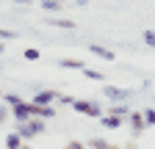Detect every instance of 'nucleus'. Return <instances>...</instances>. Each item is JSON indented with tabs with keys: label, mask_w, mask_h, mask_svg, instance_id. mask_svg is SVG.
Listing matches in <instances>:
<instances>
[{
	"label": "nucleus",
	"mask_w": 155,
	"mask_h": 149,
	"mask_svg": "<svg viewBox=\"0 0 155 149\" xmlns=\"http://www.w3.org/2000/svg\"><path fill=\"white\" fill-rule=\"evenodd\" d=\"M58 3H67V0H58Z\"/></svg>",
	"instance_id": "obj_27"
},
{
	"label": "nucleus",
	"mask_w": 155,
	"mask_h": 149,
	"mask_svg": "<svg viewBox=\"0 0 155 149\" xmlns=\"http://www.w3.org/2000/svg\"><path fill=\"white\" fill-rule=\"evenodd\" d=\"M83 74H86L89 80H105V74H103V72H97V69H89V66L83 69Z\"/></svg>",
	"instance_id": "obj_16"
},
{
	"label": "nucleus",
	"mask_w": 155,
	"mask_h": 149,
	"mask_svg": "<svg viewBox=\"0 0 155 149\" xmlns=\"http://www.w3.org/2000/svg\"><path fill=\"white\" fill-rule=\"evenodd\" d=\"M22 149H33V146H22Z\"/></svg>",
	"instance_id": "obj_26"
},
{
	"label": "nucleus",
	"mask_w": 155,
	"mask_h": 149,
	"mask_svg": "<svg viewBox=\"0 0 155 149\" xmlns=\"http://www.w3.org/2000/svg\"><path fill=\"white\" fill-rule=\"evenodd\" d=\"M31 102H33V105H53V102H58V91H53V88L36 91V97H33Z\"/></svg>",
	"instance_id": "obj_5"
},
{
	"label": "nucleus",
	"mask_w": 155,
	"mask_h": 149,
	"mask_svg": "<svg viewBox=\"0 0 155 149\" xmlns=\"http://www.w3.org/2000/svg\"><path fill=\"white\" fill-rule=\"evenodd\" d=\"M58 66H61V69H78V72H83L89 64L81 61V58H61V61H58Z\"/></svg>",
	"instance_id": "obj_7"
},
{
	"label": "nucleus",
	"mask_w": 155,
	"mask_h": 149,
	"mask_svg": "<svg viewBox=\"0 0 155 149\" xmlns=\"http://www.w3.org/2000/svg\"><path fill=\"white\" fill-rule=\"evenodd\" d=\"M127 124H130V130H133V138H139L144 130H147L144 110H130V113H127Z\"/></svg>",
	"instance_id": "obj_3"
},
{
	"label": "nucleus",
	"mask_w": 155,
	"mask_h": 149,
	"mask_svg": "<svg viewBox=\"0 0 155 149\" xmlns=\"http://www.w3.org/2000/svg\"><path fill=\"white\" fill-rule=\"evenodd\" d=\"M47 25H53V28H64V30H75V22H72V20H58V17H50Z\"/></svg>",
	"instance_id": "obj_10"
},
{
	"label": "nucleus",
	"mask_w": 155,
	"mask_h": 149,
	"mask_svg": "<svg viewBox=\"0 0 155 149\" xmlns=\"http://www.w3.org/2000/svg\"><path fill=\"white\" fill-rule=\"evenodd\" d=\"M89 52L91 55H97V58H103V61H114L116 55H114V50H108V47H103V44H89Z\"/></svg>",
	"instance_id": "obj_6"
},
{
	"label": "nucleus",
	"mask_w": 155,
	"mask_h": 149,
	"mask_svg": "<svg viewBox=\"0 0 155 149\" xmlns=\"http://www.w3.org/2000/svg\"><path fill=\"white\" fill-rule=\"evenodd\" d=\"M22 58H25V61H39V58H42V52H39L36 47H28V50L22 52Z\"/></svg>",
	"instance_id": "obj_14"
},
{
	"label": "nucleus",
	"mask_w": 155,
	"mask_h": 149,
	"mask_svg": "<svg viewBox=\"0 0 155 149\" xmlns=\"http://www.w3.org/2000/svg\"><path fill=\"white\" fill-rule=\"evenodd\" d=\"M111 113H114V116H122V119H125V116L130 113V108H127L125 102H116V105L111 108Z\"/></svg>",
	"instance_id": "obj_11"
},
{
	"label": "nucleus",
	"mask_w": 155,
	"mask_h": 149,
	"mask_svg": "<svg viewBox=\"0 0 155 149\" xmlns=\"http://www.w3.org/2000/svg\"><path fill=\"white\" fill-rule=\"evenodd\" d=\"M72 102H75L72 94H58V105H72Z\"/></svg>",
	"instance_id": "obj_20"
},
{
	"label": "nucleus",
	"mask_w": 155,
	"mask_h": 149,
	"mask_svg": "<svg viewBox=\"0 0 155 149\" xmlns=\"http://www.w3.org/2000/svg\"><path fill=\"white\" fill-rule=\"evenodd\" d=\"M141 39H144V44H147V47H152V50H155V30H144V33H141Z\"/></svg>",
	"instance_id": "obj_17"
},
{
	"label": "nucleus",
	"mask_w": 155,
	"mask_h": 149,
	"mask_svg": "<svg viewBox=\"0 0 155 149\" xmlns=\"http://www.w3.org/2000/svg\"><path fill=\"white\" fill-rule=\"evenodd\" d=\"M22 146H25V141H22V135H19L17 130L6 135V149H22Z\"/></svg>",
	"instance_id": "obj_9"
},
{
	"label": "nucleus",
	"mask_w": 155,
	"mask_h": 149,
	"mask_svg": "<svg viewBox=\"0 0 155 149\" xmlns=\"http://www.w3.org/2000/svg\"><path fill=\"white\" fill-rule=\"evenodd\" d=\"M3 102H6L8 108H14V105L22 102V97H19V94H3Z\"/></svg>",
	"instance_id": "obj_15"
},
{
	"label": "nucleus",
	"mask_w": 155,
	"mask_h": 149,
	"mask_svg": "<svg viewBox=\"0 0 155 149\" xmlns=\"http://www.w3.org/2000/svg\"><path fill=\"white\" fill-rule=\"evenodd\" d=\"M0 55H3V42H0Z\"/></svg>",
	"instance_id": "obj_25"
},
{
	"label": "nucleus",
	"mask_w": 155,
	"mask_h": 149,
	"mask_svg": "<svg viewBox=\"0 0 155 149\" xmlns=\"http://www.w3.org/2000/svg\"><path fill=\"white\" fill-rule=\"evenodd\" d=\"M64 149H86V144H81V141H69Z\"/></svg>",
	"instance_id": "obj_22"
},
{
	"label": "nucleus",
	"mask_w": 155,
	"mask_h": 149,
	"mask_svg": "<svg viewBox=\"0 0 155 149\" xmlns=\"http://www.w3.org/2000/svg\"><path fill=\"white\" fill-rule=\"evenodd\" d=\"M42 8L45 11H61L64 3H58V0H42Z\"/></svg>",
	"instance_id": "obj_12"
},
{
	"label": "nucleus",
	"mask_w": 155,
	"mask_h": 149,
	"mask_svg": "<svg viewBox=\"0 0 155 149\" xmlns=\"http://www.w3.org/2000/svg\"><path fill=\"white\" fill-rule=\"evenodd\" d=\"M8 39H17L14 30H0V42H8Z\"/></svg>",
	"instance_id": "obj_21"
},
{
	"label": "nucleus",
	"mask_w": 155,
	"mask_h": 149,
	"mask_svg": "<svg viewBox=\"0 0 155 149\" xmlns=\"http://www.w3.org/2000/svg\"><path fill=\"white\" fill-rule=\"evenodd\" d=\"M103 97H108L111 102H125L133 97L130 88H119V86H103Z\"/></svg>",
	"instance_id": "obj_4"
},
{
	"label": "nucleus",
	"mask_w": 155,
	"mask_h": 149,
	"mask_svg": "<svg viewBox=\"0 0 155 149\" xmlns=\"http://www.w3.org/2000/svg\"><path fill=\"white\" fill-rule=\"evenodd\" d=\"M144 119H147V127H155V108H144Z\"/></svg>",
	"instance_id": "obj_19"
},
{
	"label": "nucleus",
	"mask_w": 155,
	"mask_h": 149,
	"mask_svg": "<svg viewBox=\"0 0 155 149\" xmlns=\"http://www.w3.org/2000/svg\"><path fill=\"white\" fill-rule=\"evenodd\" d=\"M89 149H108L111 144L108 141H103V138H89V144H86Z\"/></svg>",
	"instance_id": "obj_13"
},
{
	"label": "nucleus",
	"mask_w": 155,
	"mask_h": 149,
	"mask_svg": "<svg viewBox=\"0 0 155 149\" xmlns=\"http://www.w3.org/2000/svg\"><path fill=\"white\" fill-rule=\"evenodd\" d=\"M72 108L78 110V113H83V116H91V119H100V116L105 113L100 102H94V100H83V97H75Z\"/></svg>",
	"instance_id": "obj_2"
},
{
	"label": "nucleus",
	"mask_w": 155,
	"mask_h": 149,
	"mask_svg": "<svg viewBox=\"0 0 155 149\" xmlns=\"http://www.w3.org/2000/svg\"><path fill=\"white\" fill-rule=\"evenodd\" d=\"M108 149H122V146H114V144H111V146H108Z\"/></svg>",
	"instance_id": "obj_24"
},
{
	"label": "nucleus",
	"mask_w": 155,
	"mask_h": 149,
	"mask_svg": "<svg viewBox=\"0 0 155 149\" xmlns=\"http://www.w3.org/2000/svg\"><path fill=\"white\" fill-rule=\"evenodd\" d=\"M8 116H11V108H8V105H6L3 100H0V124H3V122H6Z\"/></svg>",
	"instance_id": "obj_18"
},
{
	"label": "nucleus",
	"mask_w": 155,
	"mask_h": 149,
	"mask_svg": "<svg viewBox=\"0 0 155 149\" xmlns=\"http://www.w3.org/2000/svg\"><path fill=\"white\" fill-rule=\"evenodd\" d=\"M100 124H103V127H108V130H116V127H122V116L103 113V116H100Z\"/></svg>",
	"instance_id": "obj_8"
},
{
	"label": "nucleus",
	"mask_w": 155,
	"mask_h": 149,
	"mask_svg": "<svg viewBox=\"0 0 155 149\" xmlns=\"http://www.w3.org/2000/svg\"><path fill=\"white\" fill-rule=\"evenodd\" d=\"M0 100H3V91H0Z\"/></svg>",
	"instance_id": "obj_28"
},
{
	"label": "nucleus",
	"mask_w": 155,
	"mask_h": 149,
	"mask_svg": "<svg viewBox=\"0 0 155 149\" xmlns=\"http://www.w3.org/2000/svg\"><path fill=\"white\" fill-rule=\"evenodd\" d=\"M14 3H22V6H28V3H31V0H14Z\"/></svg>",
	"instance_id": "obj_23"
},
{
	"label": "nucleus",
	"mask_w": 155,
	"mask_h": 149,
	"mask_svg": "<svg viewBox=\"0 0 155 149\" xmlns=\"http://www.w3.org/2000/svg\"><path fill=\"white\" fill-rule=\"evenodd\" d=\"M45 119H39V116H33V119H28V122H17V133L22 135V141H33L36 135H42L45 133Z\"/></svg>",
	"instance_id": "obj_1"
}]
</instances>
